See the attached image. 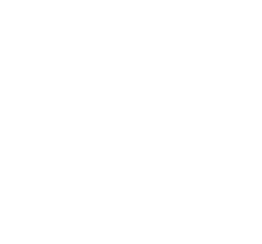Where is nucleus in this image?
Instances as JSON below:
<instances>
[]
</instances>
